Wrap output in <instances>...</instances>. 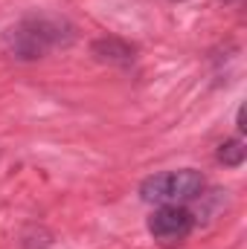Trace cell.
<instances>
[{
	"label": "cell",
	"mask_w": 247,
	"mask_h": 249,
	"mask_svg": "<svg viewBox=\"0 0 247 249\" xmlns=\"http://www.w3.org/2000/svg\"><path fill=\"white\" fill-rule=\"evenodd\" d=\"M206 188V177L198 168L160 171L140 183V200L148 206H186L201 197Z\"/></svg>",
	"instance_id": "obj_2"
},
{
	"label": "cell",
	"mask_w": 247,
	"mask_h": 249,
	"mask_svg": "<svg viewBox=\"0 0 247 249\" xmlns=\"http://www.w3.org/2000/svg\"><path fill=\"white\" fill-rule=\"evenodd\" d=\"M90 55L108 67H131L137 61V47L117 35H102V38L90 41Z\"/></svg>",
	"instance_id": "obj_4"
},
{
	"label": "cell",
	"mask_w": 247,
	"mask_h": 249,
	"mask_svg": "<svg viewBox=\"0 0 247 249\" xmlns=\"http://www.w3.org/2000/svg\"><path fill=\"white\" fill-rule=\"evenodd\" d=\"M169 3H186V0H169Z\"/></svg>",
	"instance_id": "obj_8"
},
{
	"label": "cell",
	"mask_w": 247,
	"mask_h": 249,
	"mask_svg": "<svg viewBox=\"0 0 247 249\" xmlns=\"http://www.w3.org/2000/svg\"><path fill=\"white\" fill-rule=\"evenodd\" d=\"M215 160L224 165V168H242L247 160V145L242 136H230V139H224L221 145H218V151H215Z\"/></svg>",
	"instance_id": "obj_5"
},
{
	"label": "cell",
	"mask_w": 247,
	"mask_h": 249,
	"mask_svg": "<svg viewBox=\"0 0 247 249\" xmlns=\"http://www.w3.org/2000/svg\"><path fill=\"white\" fill-rule=\"evenodd\" d=\"M221 3H227V6H242L245 0H221Z\"/></svg>",
	"instance_id": "obj_7"
},
{
	"label": "cell",
	"mask_w": 247,
	"mask_h": 249,
	"mask_svg": "<svg viewBox=\"0 0 247 249\" xmlns=\"http://www.w3.org/2000/svg\"><path fill=\"white\" fill-rule=\"evenodd\" d=\"M148 235L163 244V247H178L184 244L186 238L192 235L195 229V217H192V209L186 206H157L145 223Z\"/></svg>",
	"instance_id": "obj_3"
},
{
	"label": "cell",
	"mask_w": 247,
	"mask_h": 249,
	"mask_svg": "<svg viewBox=\"0 0 247 249\" xmlns=\"http://www.w3.org/2000/svg\"><path fill=\"white\" fill-rule=\"evenodd\" d=\"M236 130H239V136H245L247 124H245V105H239V110H236Z\"/></svg>",
	"instance_id": "obj_6"
},
{
	"label": "cell",
	"mask_w": 247,
	"mask_h": 249,
	"mask_svg": "<svg viewBox=\"0 0 247 249\" xmlns=\"http://www.w3.org/2000/svg\"><path fill=\"white\" fill-rule=\"evenodd\" d=\"M79 38V29L64 15L32 12L23 15L18 23H12L3 32V50L21 64L41 61L59 50H70Z\"/></svg>",
	"instance_id": "obj_1"
}]
</instances>
